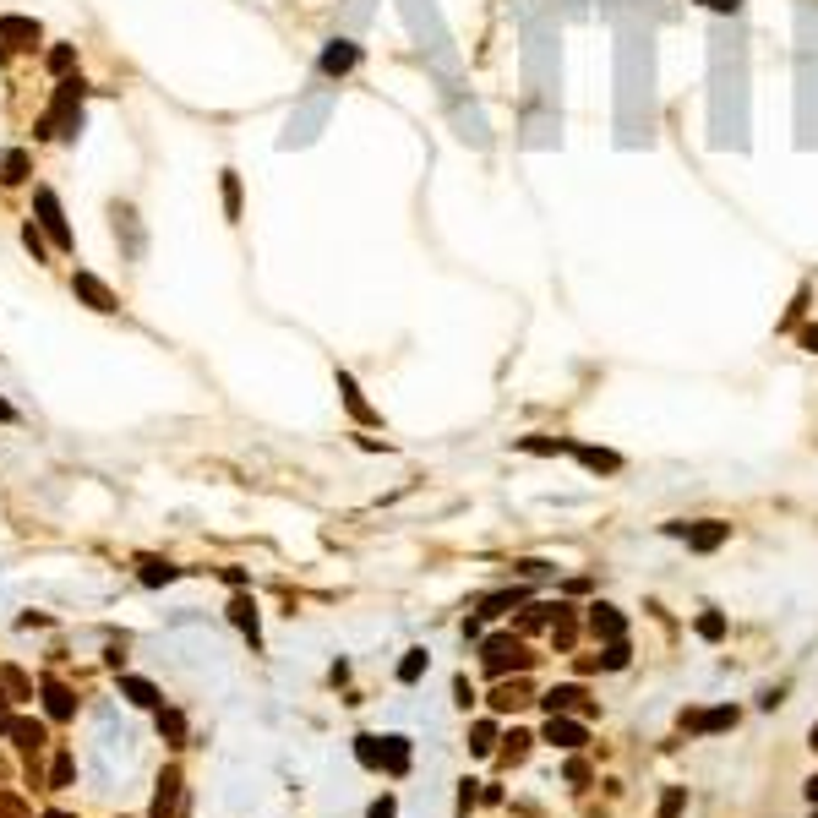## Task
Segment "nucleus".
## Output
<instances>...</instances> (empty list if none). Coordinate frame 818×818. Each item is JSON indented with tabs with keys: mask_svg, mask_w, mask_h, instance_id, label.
Segmentation results:
<instances>
[{
	"mask_svg": "<svg viewBox=\"0 0 818 818\" xmlns=\"http://www.w3.org/2000/svg\"><path fill=\"white\" fill-rule=\"evenodd\" d=\"M573 459H579L584 470H595V475H617V470H622V459L606 453V448H579V442H573Z\"/></svg>",
	"mask_w": 818,
	"mask_h": 818,
	"instance_id": "nucleus-15",
	"label": "nucleus"
},
{
	"mask_svg": "<svg viewBox=\"0 0 818 818\" xmlns=\"http://www.w3.org/2000/svg\"><path fill=\"white\" fill-rule=\"evenodd\" d=\"M633 661V650H628V639H611L606 650H601V672H622Z\"/></svg>",
	"mask_w": 818,
	"mask_h": 818,
	"instance_id": "nucleus-25",
	"label": "nucleus"
},
{
	"mask_svg": "<svg viewBox=\"0 0 818 818\" xmlns=\"http://www.w3.org/2000/svg\"><path fill=\"white\" fill-rule=\"evenodd\" d=\"M120 693H126L131 704H142V710H164V693H158L153 682H142V677H120Z\"/></svg>",
	"mask_w": 818,
	"mask_h": 818,
	"instance_id": "nucleus-18",
	"label": "nucleus"
},
{
	"mask_svg": "<svg viewBox=\"0 0 818 818\" xmlns=\"http://www.w3.org/2000/svg\"><path fill=\"white\" fill-rule=\"evenodd\" d=\"M338 393H344V404H349V415H355L360 426H377V409L360 399V388H355V377H349V371H338Z\"/></svg>",
	"mask_w": 818,
	"mask_h": 818,
	"instance_id": "nucleus-12",
	"label": "nucleus"
},
{
	"mask_svg": "<svg viewBox=\"0 0 818 818\" xmlns=\"http://www.w3.org/2000/svg\"><path fill=\"white\" fill-rule=\"evenodd\" d=\"M519 573H524V579H546V573H551V562H535V557H530V562H519Z\"/></svg>",
	"mask_w": 818,
	"mask_h": 818,
	"instance_id": "nucleus-42",
	"label": "nucleus"
},
{
	"mask_svg": "<svg viewBox=\"0 0 818 818\" xmlns=\"http://www.w3.org/2000/svg\"><path fill=\"white\" fill-rule=\"evenodd\" d=\"M524 601H530V590H497V595H486V601H480V611H475V617L486 622V617H502V611H513V606H524Z\"/></svg>",
	"mask_w": 818,
	"mask_h": 818,
	"instance_id": "nucleus-16",
	"label": "nucleus"
},
{
	"mask_svg": "<svg viewBox=\"0 0 818 818\" xmlns=\"http://www.w3.org/2000/svg\"><path fill=\"white\" fill-rule=\"evenodd\" d=\"M568 781H573V786H584V781H590V764H584V759H573V764H568Z\"/></svg>",
	"mask_w": 818,
	"mask_h": 818,
	"instance_id": "nucleus-43",
	"label": "nucleus"
},
{
	"mask_svg": "<svg viewBox=\"0 0 818 818\" xmlns=\"http://www.w3.org/2000/svg\"><path fill=\"white\" fill-rule=\"evenodd\" d=\"M699 639L721 644V639H726V617H721V611H704V617H699Z\"/></svg>",
	"mask_w": 818,
	"mask_h": 818,
	"instance_id": "nucleus-35",
	"label": "nucleus"
},
{
	"mask_svg": "<svg viewBox=\"0 0 818 818\" xmlns=\"http://www.w3.org/2000/svg\"><path fill=\"white\" fill-rule=\"evenodd\" d=\"M71 289L93 306V311H120V300H115V289L104 284V278H93V273H71Z\"/></svg>",
	"mask_w": 818,
	"mask_h": 818,
	"instance_id": "nucleus-9",
	"label": "nucleus"
},
{
	"mask_svg": "<svg viewBox=\"0 0 818 818\" xmlns=\"http://www.w3.org/2000/svg\"><path fill=\"white\" fill-rule=\"evenodd\" d=\"M71 66H76V49H71V44H55V49H49V71H55V76H71Z\"/></svg>",
	"mask_w": 818,
	"mask_h": 818,
	"instance_id": "nucleus-34",
	"label": "nucleus"
},
{
	"mask_svg": "<svg viewBox=\"0 0 818 818\" xmlns=\"http://www.w3.org/2000/svg\"><path fill=\"white\" fill-rule=\"evenodd\" d=\"M519 448L524 453H573V442H562V437H524Z\"/></svg>",
	"mask_w": 818,
	"mask_h": 818,
	"instance_id": "nucleus-32",
	"label": "nucleus"
},
{
	"mask_svg": "<svg viewBox=\"0 0 818 818\" xmlns=\"http://www.w3.org/2000/svg\"><path fill=\"white\" fill-rule=\"evenodd\" d=\"M693 5H704V11H715V16H737V11H742V0H693Z\"/></svg>",
	"mask_w": 818,
	"mask_h": 818,
	"instance_id": "nucleus-38",
	"label": "nucleus"
},
{
	"mask_svg": "<svg viewBox=\"0 0 818 818\" xmlns=\"http://www.w3.org/2000/svg\"><path fill=\"white\" fill-rule=\"evenodd\" d=\"M382 770L404 775L409 770V737H382Z\"/></svg>",
	"mask_w": 818,
	"mask_h": 818,
	"instance_id": "nucleus-19",
	"label": "nucleus"
},
{
	"mask_svg": "<svg viewBox=\"0 0 818 818\" xmlns=\"http://www.w3.org/2000/svg\"><path fill=\"white\" fill-rule=\"evenodd\" d=\"M44 38V27L33 22V16H0V49L11 55V49H33Z\"/></svg>",
	"mask_w": 818,
	"mask_h": 818,
	"instance_id": "nucleus-5",
	"label": "nucleus"
},
{
	"mask_svg": "<svg viewBox=\"0 0 818 818\" xmlns=\"http://www.w3.org/2000/svg\"><path fill=\"white\" fill-rule=\"evenodd\" d=\"M453 699H459V710H470V704H475V688H470V677H459V682H453Z\"/></svg>",
	"mask_w": 818,
	"mask_h": 818,
	"instance_id": "nucleus-40",
	"label": "nucleus"
},
{
	"mask_svg": "<svg viewBox=\"0 0 818 818\" xmlns=\"http://www.w3.org/2000/svg\"><path fill=\"white\" fill-rule=\"evenodd\" d=\"M781 699H786V688H764V693H759V704H764V710H775Z\"/></svg>",
	"mask_w": 818,
	"mask_h": 818,
	"instance_id": "nucleus-44",
	"label": "nucleus"
},
{
	"mask_svg": "<svg viewBox=\"0 0 818 818\" xmlns=\"http://www.w3.org/2000/svg\"><path fill=\"white\" fill-rule=\"evenodd\" d=\"M136 579H142L147 590H158V584H175V579H180V568H175V562H142V573H136Z\"/></svg>",
	"mask_w": 818,
	"mask_h": 818,
	"instance_id": "nucleus-23",
	"label": "nucleus"
},
{
	"mask_svg": "<svg viewBox=\"0 0 818 818\" xmlns=\"http://www.w3.org/2000/svg\"><path fill=\"white\" fill-rule=\"evenodd\" d=\"M22 246L33 251V262H44V229L38 224H22Z\"/></svg>",
	"mask_w": 818,
	"mask_h": 818,
	"instance_id": "nucleus-36",
	"label": "nucleus"
},
{
	"mask_svg": "<svg viewBox=\"0 0 818 818\" xmlns=\"http://www.w3.org/2000/svg\"><path fill=\"white\" fill-rule=\"evenodd\" d=\"M502 742H508V748H502V764H524V759H530V742H535V737H530V732H508Z\"/></svg>",
	"mask_w": 818,
	"mask_h": 818,
	"instance_id": "nucleus-28",
	"label": "nucleus"
},
{
	"mask_svg": "<svg viewBox=\"0 0 818 818\" xmlns=\"http://www.w3.org/2000/svg\"><path fill=\"white\" fill-rule=\"evenodd\" d=\"M82 98H87V82H82V76H60V82H55L49 109L38 115V136H60V142H71V136L82 131Z\"/></svg>",
	"mask_w": 818,
	"mask_h": 818,
	"instance_id": "nucleus-1",
	"label": "nucleus"
},
{
	"mask_svg": "<svg viewBox=\"0 0 818 818\" xmlns=\"http://www.w3.org/2000/svg\"><path fill=\"white\" fill-rule=\"evenodd\" d=\"M813 818H818V808H813Z\"/></svg>",
	"mask_w": 818,
	"mask_h": 818,
	"instance_id": "nucleus-50",
	"label": "nucleus"
},
{
	"mask_svg": "<svg viewBox=\"0 0 818 818\" xmlns=\"http://www.w3.org/2000/svg\"><path fill=\"white\" fill-rule=\"evenodd\" d=\"M355 759H360L366 770H382V737H371V732L355 737Z\"/></svg>",
	"mask_w": 818,
	"mask_h": 818,
	"instance_id": "nucleus-27",
	"label": "nucleus"
},
{
	"mask_svg": "<svg viewBox=\"0 0 818 818\" xmlns=\"http://www.w3.org/2000/svg\"><path fill=\"white\" fill-rule=\"evenodd\" d=\"M540 742H551V748H584L590 742V732H584V721H568V715H551L546 721V732H540Z\"/></svg>",
	"mask_w": 818,
	"mask_h": 818,
	"instance_id": "nucleus-7",
	"label": "nucleus"
},
{
	"mask_svg": "<svg viewBox=\"0 0 818 818\" xmlns=\"http://www.w3.org/2000/svg\"><path fill=\"white\" fill-rule=\"evenodd\" d=\"M426 666H431V655H426V650H409V655L399 661V682H404V688H409V682H420V677H426Z\"/></svg>",
	"mask_w": 818,
	"mask_h": 818,
	"instance_id": "nucleus-24",
	"label": "nucleus"
},
{
	"mask_svg": "<svg viewBox=\"0 0 818 818\" xmlns=\"http://www.w3.org/2000/svg\"><path fill=\"white\" fill-rule=\"evenodd\" d=\"M49 818H71V813H49Z\"/></svg>",
	"mask_w": 818,
	"mask_h": 818,
	"instance_id": "nucleus-49",
	"label": "nucleus"
},
{
	"mask_svg": "<svg viewBox=\"0 0 818 818\" xmlns=\"http://www.w3.org/2000/svg\"><path fill=\"white\" fill-rule=\"evenodd\" d=\"M229 622H235V628H240V633H246V639L257 644V601H251L246 590H240V595L229 601Z\"/></svg>",
	"mask_w": 818,
	"mask_h": 818,
	"instance_id": "nucleus-17",
	"label": "nucleus"
},
{
	"mask_svg": "<svg viewBox=\"0 0 818 818\" xmlns=\"http://www.w3.org/2000/svg\"><path fill=\"white\" fill-rule=\"evenodd\" d=\"M551 644H557L562 655H568V650L579 644V622H573V606H568V611H562V617L551 622Z\"/></svg>",
	"mask_w": 818,
	"mask_h": 818,
	"instance_id": "nucleus-21",
	"label": "nucleus"
},
{
	"mask_svg": "<svg viewBox=\"0 0 818 818\" xmlns=\"http://www.w3.org/2000/svg\"><path fill=\"white\" fill-rule=\"evenodd\" d=\"M682 808H688V786H672V792L661 797V808H655V818H682Z\"/></svg>",
	"mask_w": 818,
	"mask_h": 818,
	"instance_id": "nucleus-30",
	"label": "nucleus"
},
{
	"mask_svg": "<svg viewBox=\"0 0 818 818\" xmlns=\"http://www.w3.org/2000/svg\"><path fill=\"white\" fill-rule=\"evenodd\" d=\"M360 55H366V49H360L355 38H333V44L322 49V71H328V76H344V71L360 66Z\"/></svg>",
	"mask_w": 818,
	"mask_h": 818,
	"instance_id": "nucleus-8",
	"label": "nucleus"
},
{
	"mask_svg": "<svg viewBox=\"0 0 818 818\" xmlns=\"http://www.w3.org/2000/svg\"><path fill=\"white\" fill-rule=\"evenodd\" d=\"M519 704H530L524 688H497V693H491V710H497V715H508V710H519Z\"/></svg>",
	"mask_w": 818,
	"mask_h": 818,
	"instance_id": "nucleus-33",
	"label": "nucleus"
},
{
	"mask_svg": "<svg viewBox=\"0 0 818 818\" xmlns=\"http://www.w3.org/2000/svg\"><path fill=\"white\" fill-rule=\"evenodd\" d=\"M497 748V721H475L470 726V753H491Z\"/></svg>",
	"mask_w": 818,
	"mask_h": 818,
	"instance_id": "nucleus-26",
	"label": "nucleus"
},
{
	"mask_svg": "<svg viewBox=\"0 0 818 818\" xmlns=\"http://www.w3.org/2000/svg\"><path fill=\"white\" fill-rule=\"evenodd\" d=\"M224 213H229V224L240 218V175L235 169H224Z\"/></svg>",
	"mask_w": 818,
	"mask_h": 818,
	"instance_id": "nucleus-31",
	"label": "nucleus"
},
{
	"mask_svg": "<svg viewBox=\"0 0 818 818\" xmlns=\"http://www.w3.org/2000/svg\"><path fill=\"white\" fill-rule=\"evenodd\" d=\"M737 726V704L721 710H682V732H732Z\"/></svg>",
	"mask_w": 818,
	"mask_h": 818,
	"instance_id": "nucleus-6",
	"label": "nucleus"
},
{
	"mask_svg": "<svg viewBox=\"0 0 818 818\" xmlns=\"http://www.w3.org/2000/svg\"><path fill=\"white\" fill-rule=\"evenodd\" d=\"M480 803V781H459V813H470Z\"/></svg>",
	"mask_w": 818,
	"mask_h": 818,
	"instance_id": "nucleus-37",
	"label": "nucleus"
},
{
	"mask_svg": "<svg viewBox=\"0 0 818 818\" xmlns=\"http://www.w3.org/2000/svg\"><path fill=\"white\" fill-rule=\"evenodd\" d=\"M584 699H590V693H584L579 682H568V688H551V693H540V710H546V715H568V710H590Z\"/></svg>",
	"mask_w": 818,
	"mask_h": 818,
	"instance_id": "nucleus-11",
	"label": "nucleus"
},
{
	"mask_svg": "<svg viewBox=\"0 0 818 818\" xmlns=\"http://www.w3.org/2000/svg\"><path fill=\"white\" fill-rule=\"evenodd\" d=\"M33 213H38V229L49 235L55 251H71V246H76V240H71V224H66V207H60V197H55L49 186H33Z\"/></svg>",
	"mask_w": 818,
	"mask_h": 818,
	"instance_id": "nucleus-3",
	"label": "nucleus"
},
{
	"mask_svg": "<svg viewBox=\"0 0 818 818\" xmlns=\"http://www.w3.org/2000/svg\"><path fill=\"white\" fill-rule=\"evenodd\" d=\"M808 748H813V753H818V721H813V732H808Z\"/></svg>",
	"mask_w": 818,
	"mask_h": 818,
	"instance_id": "nucleus-48",
	"label": "nucleus"
},
{
	"mask_svg": "<svg viewBox=\"0 0 818 818\" xmlns=\"http://www.w3.org/2000/svg\"><path fill=\"white\" fill-rule=\"evenodd\" d=\"M366 818H399V803H393V797H377V803H371V813Z\"/></svg>",
	"mask_w": 818,
	"mask_h": 818,
	"instance_id": "nucleus-41",
	"label": "nucleus"
},
{
	"mask_svg": "<svg viewBox=\"0 0 818 818\" xmlns=\"http://www.w3.org/2000/svg\"><path fill=\"white\" fill-rule=\"evenodd\" d=\"M0 420H16V409H11V404H5V399H0Z\"/></svg>",
	"mask_w": 818,
	"mask_h": 818,
	"instance_id": "nucleus-47",
	"label": "nucleus"
},
{
	"mask_svg": "<svg viewBox=\"0 0 818 818\" xmlns=\"http://www.w3.org/2000/svg\"><path fill=\"white\" fill-rule=\"evenodd\" d=\"M27 169H33V158H27L22 147H11V153H0V180H5V186H16V180H27Z\"/></svg>",
	"mask_w": 818,
	"mask_h": 818,
	"instance_id": "nucleus-20",
	"label": "nucleus"
},
{
	"mask_svg": "<svg viewBox=\"0 0 818 818\" xmlns=\"http://www.w3.org/2000/svg\"><path fill=\"white\" fill-rule=\"evenodd\" d=\"M803 792H808V803H813V808H818V775H813V781H808V786H803Z\"/></svg>",
	"mask_w": 818,
	"mask_h": 818,
	"instance_id": "nucleus-46",
	"label": "nucleus"
},
{
	"mask_svg": "<svg viewBox=\"0 0 818 818\" xmlns=\"http://www.w3.org/2000/svg\"><path fill=\"white\" fill-rule=\"evenodd\" d=\"M803 349H813L818 355V328H803Z\"/></svg>",
	"mask_w": 818,
	"mask_h": 818,
	"instance_id": "nucleus-45",
	"label": "nucleus"
},
{
	"mask_svg": "<svg viewBox=\"0 0 818 818\" xmlns=\"http://www.w3.org/2000/svg\"><path fill=\"white\" fill-rule=\"evenodd\" d=\"M11 737H16L22 753H38V748H44V726H38V721H11Z\"/></svg>",
	"mask_w": 818,
	"mask_h": 818,
	"instance_id": "nucleus-22",
	"label": "nucleus"
},
{
	"mask_svg": "<svg viewBox=\"0 0 818 818\" xmlns=\"http://www.w3.org/2000/svg\"><path fill=\"white\" fill-rule=\"evenodd\" d=\"M180 803V770H164L158 775V797H153V818H169Z\"/></svg>",
	"mask_w": 818,
	"mask_h": 818,
	"instance_id": "nucleus-14",
	"label": "nucleus"
},
{
	"mask_svg": "<svg viewBox=\"0 0 818 818\" xmlns=\"http://www.w3.org/2000/svg\"><path fill=\"white\" fill-rule=\"evenodd\" d=\"M44 710H49L55 721H71V715H76V699H71V688H60L55 677H44Z\"/></svg>",
	"mask_w": 818,
	"mask_h": 818,
	"instance_id": "nucleus-13",
	"label": "nucleus"
},
{
	"mask_svg": "<svg viewBox=\"0 0 818 818\" xmlns=\"http://www.w3.org/2000/svg\"><path fill=\"white\" fill-rule=\"evenodd\" d=\"M49 786H55V792H60V786H71V759H66V753L55 759V775H49Z\"/></svg>",
	"mask_w": 818,
	"mask_h": 818,
	"instance_id": "nucleus-39",
	"label": "nucleus"
},
{
	"mask_svg": "<svg viewBox=\"0 0 818 818\" xmlns=\"http://www.w3.org/2000/svg\"><path fill=\"white\" fill-rule=\"evenodd\" d=\"M158 737L186 742V715H180V710H158Z\"/></svg>",
	"mask_w": 818,
	"mask_h": 818,
	"instance_id": "nucleus-29",
	"label": "nucleus"
},
{
	"mask_svg": "<svg viewBox=\"0 0 818 818\" xmlns=\"http://www.w3.org/2000/svg\"><path fill=\"white\" fill-rule=\"evenodd\" d=\"M590 633L611 644V639H628V622H622V611H617V606L595 601V606H590Z\"/></svg>",
	"mask_w": 818,
	"mask_h": 818,
	"instance_id": "nucleus-10",
	"label": "nucleus"
},
{
	"mask_svg": "<svg viewBox=\"0 0 818 818\" xmlns=\"http://www.w3.org/2000/svg\"><path fill=\"white\" fill-rule=\"evenodd\" d=\"M480 666H486L491 677H508V672H530L535 655H524V644H519L513 633H491V639L480 644Z\"/></svg>",
	"mask_w": 818,
	"mask_h": 818,
	"instance_id": "nucleus-2",
	"label": "nucleus"
},
{
	"mask_svg": "<svg viewBox=\"0 0 818 818\" xmlns=\"http://www.w3.org/2000/svg\"><path fill=\"white\" fill-rule=\"evenodd\" d=\"M666 535L688 540V551H721V546L732 540V524H721V519H704V524H682V519H672V524H666Z\"/></svg>",
	"mask_w": 818,
	"mask_h": 818,
	"instance_id": "nucleus-4",
	"label": "nucleus"
}]
</instances>
